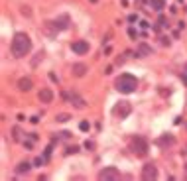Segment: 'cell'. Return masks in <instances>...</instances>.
<instances>
[{
	"mask_svg": "<svg viewBox=\"0 0 187 181\" xmlns=\"http://www.w3.org/2000/svg\"><path fill=\"white\" fill-rule=\"evenodd\" d=\"M91 2H93V4H95V2H99V0H91Z\"/></svg>",
	"mask_w": 187,
	"mask_h": 181,
	"instance_id": "4dcf8cb0",
	"label": "cell"
},
{
	"mask_svg": "<svg viewBox=\"0 0 187 181\" xmlns=\"http://www.w3.org/2000/svg\"><path fill=\"white\" fill-rule=\"evenodd\" d=\"M173 142H175V138L172 136V134H164L162 138H158V144L162 148H165V146H173Z\"/></svg>",
	"mask_w": 187,
	"mask_h": 181,
	"instance_id": "4fadbf2b",
	"label": "cell"
},
{
	"mask_svg": "<svg viewBox=\"0 0 187 181\" xmlns=\"http://www.w3.org/2000/svg\"><path fill=\"white\" fill-rule=\"evenodd\" d=\"M158 177V169L154 163H146V166L142 167V179H146V181H152V179H156Z\"/></svg>",
	"mask_w": 187,
	"mask_h": 181,
	"instance_id": "52a82bcc",
	"label": "cell"
},
{
	"mask_svg": "<svg viewBox=\"0 0 187 181\" xmlns=\"http://www.w3.org/2000/svg\"><path fill=\"white\" fill-rule=\"evenodd\" d=\"M140 51H142V53H146V55H148V53H152V49H150L146 44H142V45H140Z\"/></svg>",
	"mask_w": 187,
	"mask_h": 181,
	"instance_id": "d6986e66",
	"label": "cell"
},
{
	"mask_svg": "<svg viewBox=\"0 0 187 181\" xmlns=\"http://www.w3.org/2000/svg\"><path fill=\"white\" fill-rule=\"evenodd\" d=\"M185 177H187V166H185Z\"/></svg>",
	"mask_w": 187,
	"mask_h": 181,
	"instance_id": "f546056e",
	"label": "cell"
},
{
	"mask_svg": "<svg viewBox=\"0 0 187 181\" xmlns=\"http://www.w3.org/2000/svg\"><path fill=\"white\" fill-rule=\"evenodd\" d=\"M10 49H12V55L14 57H26L32 49V41L26 34L18 32V34L12 38V44H10Z\"/></svg>",
	"mask_w": 187,
	"mask_h": 181,
	"instance_id": "6da1fadb",
	"label": "cell"
},
{
	"mask_svg": "<svg viewBox=\"0 0 187 181\" xmlns=\"http://www.w3.org/2000/svg\"><path fill=\"white\" fill-rule=\"evenodd\" d=\"M49 79H51L53 83H57V77H55V73H49Z\"/></svg>",
	"mask_w": 187,
	"mask_h": 181,
	"instance_id": "83f0119b",
	"label": "cell"
},
{
	"mask_svg": "<svg viewBox=\"0 0 187 181\" xmlns=\"http://www.w3.org/2000/svg\"><path fill=\"white\" fill-rule=\"evenodd\" d=\"M71 49L73 53H77V55H83V53H87L89 51V41H73L71 44Z\"/></svg>",
	"mask_w": 187,
	"mask_h": 181,
	"instance_id": "9c48e42d",
	"label": "cell"
},
{
	"mask_svg": "<svg viewBox=\"0 0 187 181\" xmlns=\"http://www.w3.org/2000/svg\"><path fill=\"white\" fill-rule=\"evenodd\" d=\"M55 120L57 122H67V120H71V116H69V114H57Z\"/></svg>",
	"mask_w": 187,
	"mask_h": 181,
	"instance_id": "2e32d148",
	"label": "cell"
},
{
	"mask_svg": "<svg viewBox=\"0 0 187 181\" xmlns=\"http://www.w3.org/2000/svg\"><path fill=\"white\" fill-rule=\"evenodd\" d=\"M79 130H83V132H87V130H91V124H89V122H87V120H83V122H81V124H79Z\"/></svg>",
	"mask_w": 187,
	"mask_h": 181,
	"instance_id": "e0dca14e",
	"label": "cell"
},
{
	"mask_svg": "<svg viewBox=\"0 0 187 181\" xmlns=\"http://www.w3.org/2000/svg\"><path fill=\"white\" fill-rule=\"evenodd\" d=\"M181 81H183V83L187 85V75H181Z\"/></svg>",
	"mask_w": 187,
	"mask_h": 181,
	"instance_id": "f1b7e54d",
	"label": "cell"
},
{
	"mask_svg": "<svg viewBox=\"0 0 187 181\" xmlns=\"http://www.w3.org/2000/svg\"><path fill=\"white\" fill-rule=\"evenodd\" d=\"M159 41H162V45H169V38H162Z\"/></svg>",
	"mask_w": 187,
	"mask_h": 181,
	"instance_id": "d4e9b609",
	"label": "cell"
},
{
	"mask_svg": "<svg viewBox=\"0 0 187 181\" xmlns=\"http://www.w3.org/2000/svg\"><path fill=\"white\" fill-rule=\"evenodd\" d=\"M85 148H87V150H93V148H95V144L87 140V142H85Z\"/></svg>",
	"mask_w": 187,
	"mask_h": 181,
	"instance_id": "44dd1931",
	"label": "cell"
},
{
	"mask_svg": "<svg viewBox=\"0 0 187 181\" xmlns=\"http://www.w3.org/2000/svg\"><path fill=\"white\" fill-rule=\"evenodd\" d=\"M32 87H34V83H32V79H30V77H22V79L18 81V89H20V90H24V93L32 90Z\"/></svg>",
	"mask_w": 187,
	"mask_h": 181,
	"instance_id": "7c38bea8",
	"label": "cell"
},
{
	"mask_svg": "<svg viewBox=\"0 0 187 181\" xmlns=\"http://www.w3.org/2000/svg\"><path fill=\"white\" fill-rule=\"evenodd\" d=\"M22 14H26V16H30V8H28V6H24V8H22Z\"/></svg>",
	"mask_w": 187,
	"mask_h": 181,
	"instance_id": "4316f807",
	"label": "cell"
},
{
	"mask_svg": "<svg viewBox=\"0 0 187 181\" xmlns=\"http://www.w3.org/2000/svg\"><path fill=\"white\" fill-rule=\"evenodd\" d=\"M44 162H45V159H41V158H37V159H36V162H34V166H41V163H44Z\"/></svg>",
	"mask_w": 187,
	"mask_h": 181,
	"instance_id": "cb8c5ba5",
	"label": "cell"
},
{
	"mask_svg": "<svg viewBox=\"0 0 187 181\" xmlns=\"http://www.w3.org/2000/svg\"><path fill=\"white\" fill-rule=\"evenodd\" d=\"M30 169V163L28 162H22V163H18V167H16V173H26Z\"/></svg>",
	"mask_w": 187,
	"mask_h": 181,
	"instance_id": "9a60e30c",
	"label": "cell"
},
{
	"mask_svg": "<svg viewBox=\"0 0 187 181\" xmlns=\"http://www.w3.org/2000/svg\"><path fill=\"white\" fill-rule=\"evenodd\" d=\"M150 4H152V8L158 10V12H162V10H164V0H150Z\"/></svg>",
	"mask_w": 187,
	"mask_h": 181,
	"instance_id": "5bb4252c",
	"label": "cell"
},
{
	"mask_svg": "<svg viewBox=\"0 0 187 181\" xmlns=\"http://www.w3.org/2000/svg\"><path fill=\"white\" fill-rule=\"evenodd\" d=\"M136 20H138L136 14H130V16H128V22H136Z\"/></svg>",
	"mask_w": 187,
	"mask_h": 181,
	"instance_id": "7402d4cb",
	"label": "cell"
},
{
	"mask_svg": "<svg viewBox=\"0 0 187 181\" xmlns=\"http://www.w3.org/2000/svg\"><path fill=\"white\" fill-rule=\"evenodd\" d=\"M77 152H79V148H77V146H71V148H67L65 154H77Z\"/></svg>",
	"mask_w": 187,
	"mask_h": 181,
	"instance_id": "ffe728a7",
	"label": "cell"
},
{
	"mask_svg": "<svg viewBox=\"0 0 187 181\" xmlns=\"http://www.w3.org/2000/svg\"><path fill=\"white\" fill-rule=\"evenodd\" d=\"M130 150L134 156L138 158H144V156H148V142H146V138H142V136H132V140H130Z\"/></svg>",
	"mask_w": 187,
	"mask_h": 181,
	"instance_id": "3957f363",
	"label": "cell"
},
{
	"mask_svg": "<svg viewBox=\"0 0 187 181\" xmlns=\"http://www.w3.org/2000/svg\"><path fill=\"white\" fill-rule=\"evenodd\" d=\"M114 87H116V90H118V93L130 95V93H134V90L138 89V79L132 77V75H128V73H124V75H120L118 79H116Z\"/></svg>",
	"mask_w": 187,
	"mask_h": 181,
	"instance_id": "7a4b0ae2",
	"label": "cell"
},
{
	"mask_svg": "<svg viewBox=\"0 0 187 181\" xmlns=\"http://www.w3.org/2000/svg\"><path fill=\"white\" fill-rule=\"evenodd\" d=\"M87 71H89V67L85 65V63H75V65L71 67V73H73L75 77H83Z\"/></svg>",
	"mask_w": 187,
	"mask_h": 181,
	"instance_id": "8fae6325",
	"label": "cell"
},
{
	"mask_svg": "<svg viewBox=\"0 0 187 181\" xmlns=\"http://www.w3.org/2000/svg\"><path fill=\"white\" fill-rule=\"evenodd\" d=\"M128 36H130V38L134 40V38H138V32H136L134 28H128Z\"/></svg>",
	"mask_w": 187,
	"mask_h": 181,
	"instance_id": "ac0fdd59",
	"label": "cell"
},
{
	"mask_svg": "<svg viewBox=\"0 0 187 181\" xmlns=\"http://www.w3.org/2000/svg\"><path fill=\"white\" fill-rule=\"evenodd\" d=\"M63 99L69 100V103H71L75 108H85V100L79 97L77 93H63Z\"/></svg>",
	"mask_w": 187,
	"mask_h": 181,
	"instance_id": "8992f818",
	"label": "cell"
},
{
	"mask_svg": "<svg viewBox=\"0 0 187 181\" xmlns=\"http://www.w3.org/2000/svg\"><path fill=\"white\" fill-rule=\"evenodd\" d=\"M130 112H132V104L128 103V100H120V103H116L114 108H112V114H114L116 118H126Z\"/></svg>",
	"mask_w": 187,
	"mask_h": 181,
	"instance_id": "277c9868",
	"label": "cell"
},
{
	"mask_svg": "<svg viewBox=\"0 0 187 181\" xmlns=\"http://www.w3.org/2000/svg\"><path fill=\"white\" fill-rule=\"evenodd\" d=\"M99 179H104V181H114V179H120V171L116 167H103L99 171Z\"/></svg>",
	"mask_w": 187,
	"mask_h": 181,
	"instance_id": "5b68a950",
	"label": "cell"
},
{
	"mask_svg": "<svg viewBox=\"0 0 187 181\" xmlns=\"http://www.w3.org/2000/svg\"><path fill=\"white\" fill-rule=\"evenodd\" d=\"M51 24H53V28H55V30H67V28H69V16H67V14L57 16Z\"/></svg>",
	"mask_w": 187,
	"mask_h": 181,
	"instance_id": "ba28073f",
	"label": "cell"
},
{
	"mask_svg": "<svg viewBox=\"0 0 187 181\" xmlns=\"http://www.w3.org/2000/svg\"><path fill=\"white\" fill-rule=\"evenodd\" d=\"M37 99H40L41 100V103H51V100H53V90L51 89H41L40 90V93H37Z\"/></svg>",
	"mask_w": 187,
	"mask_h": 181,
	"instance_id": "30bf717a",
	"label": "cell"
},
{
	"mask_svg": "<svg viewBox=\"0 0 187 181\" xmlns=\"http://www.w3.org/2000/svg\"><path fill=\"white\" fill-rule=\"evenodd\" d=\"M140 26H142V28H144V30H146V28H150V24L146 22V20H142V22H140Z\"/></svg>",
	"mask_w": 187,
	"mask_h": 181,
	"instance_id": "484cf974",
	"label": "cell"
},
{
	"mask_svg": "<svg viewBox=\"0 0 187 181\" xmlns=\"http://www.w3.org/2000/svg\"><path fill=\"white\" fill-rule=\"evenodd\" d=\"M30 122H32V124H37V122H40V116H32Z\"/></svg>",
	"mask_w": 187,
	"mask_h": 181,
	"instance_id": "603a6c76",
	"label": "cell"
}]
</instances>
